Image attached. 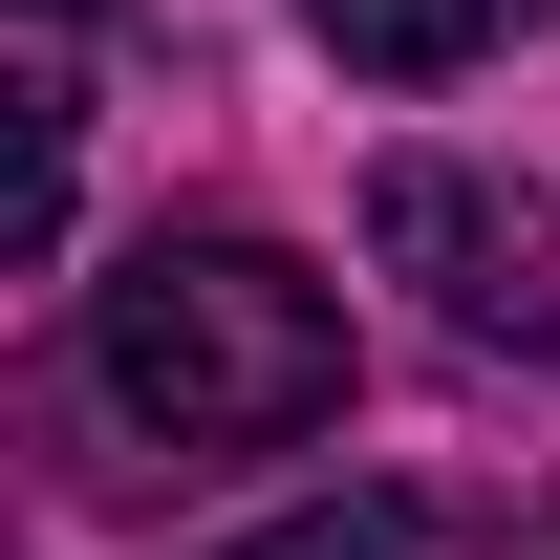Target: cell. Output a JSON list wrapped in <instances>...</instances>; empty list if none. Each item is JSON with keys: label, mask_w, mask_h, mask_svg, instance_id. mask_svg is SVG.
<instances>
[{"label": "cell", "mask_w": 560, "mask_h": 560, "mask_svg": "<svg viewBox=\"0 0 560 560\" xmlns=\"http://www.w3.org/2000/svg\"><path fill=\"white\" fill-rule=\"evenodd\" d=\"M86 366L108 410L173 431V453H280V431L346 410V302L259 237H151L108 302H86Z\"/></svg>", "instance_id": "cell-1"}, {"label": "cell", "mask_w": 560, "mask_h": 560, "mask_svg": "<svg viewBox=\"0 0 560 560\" xmlns=\"http://www.w3.org/2000/svg\"><path fill=\"white\" fill-rule=\"evenodd\" d=\"M366 259L431 280V324H453V346H539V324H560L539 195H517V173H453V151H388V173H366Z\"/></svg>", "instance_id": "cell-2"}, {"label": "cell", "mask_w": 560, "mask_h": 560, "mask_svg": "<svg viewBox=\"0 0 560 560\" xmlns=\"http://www.w3.org/2000/svg\"><path fill=\"white\" fill-rule=\"evenodd\" d=\"M324 22V66H366V86H453V66H495L539 0H302Z\"/></svg>", "instance_id": "cell-3"}, {"label": "cell", "mask_w": 560, "mask_h": 560, "mask_svg": "<svg viewBox=\"0 0 560 560\" xmlns=\"http://www.w3.org/2000/svg\"><path fill=\"white\" fill-rule=\"evenodd\" d=\"M215 560H410V495H302V517H259Z\"/></svg>", "instance_id": "cell-4"}, {"label": "cell", "mask_w": 560, "mask_h": 560, "mask_svg": "<svg viewBox=\"0 0 560 560\" xmlns=\"http://www.w3.org/2000/svg\"><path fill=\"white\" fill-rule=\"evenodd\" d=\"M44 22H86V0H44Z\"/></svg>", "instance_id": "cell-5"}]
</instances>
